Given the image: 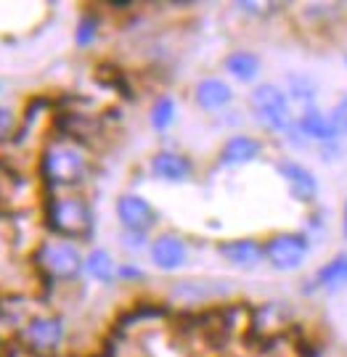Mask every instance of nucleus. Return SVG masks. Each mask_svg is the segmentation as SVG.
Wrapping results in <instances>:
<instances>
[{
    "label": "nucleus",
    "mask_w": 347,
    "mask_h": 357,
    "mask_svg": "<svg viewBox=\"0 0 347 357\" xmlns=\"http://www.w3.org/2000/svg\"><path fill=\"white\" fill-rule=\"evenodd\" d=\"M43 220H45V228L51 230V236L75 243L90 238L96 228L93 206L80 191L48 193L45 206H43Z\"/></svg>",
    "instance_id": "obj_1"
},
{
    "label": "nucleus",
    "mask_w": 347,
    "mask_h": 357,
    "mask_svg": "<svg viewBox=\"0 0 347 357\" xmlns=\"http://www.w3.org/2000/svg\"><path fill=\"white\" fill-rule=\"evenodd\" d=\"M40 178L51 193L77 191L90 178V162L72 141L48 143L40 153Z\"/></svg>",
    "instance_id": "obj_2"
},
{
    "label": "nucleus",
    "mask_w": 347,
    "mask_h": 357,
    "mask_svg": "<svg viewBox=\"0 0 347 357\" xmlns=\"http://www.w3.org/2000/svg\"><path fill=\"white\" fill-rule=\"evenodd\" d=\"M32 262H35L40 275L53 283L77 281L85 273V257H82L77 243L66 241V238H56V236L38 243Z\"/></svg>",
    "instance_id": "obj_3"
},
{
    "label": "nucleus",
    "mask_w": 347,
    "mask_h": 357,
    "mask_svg": "<svg viewBox=\"0 0 347 357\" xmlns=\"http://www.w3.org/2000/svg\"><path fill=\"white\" fill-rule=\"evenodd\" d=\"M249 112L258 119L260 128H265L273 135H289L295 128L297 116L292 114V101L286 90L276 82H260L249 93Z\"/></svg>",
    "instance_id": "obj_4"
},
{
    "label": "nucleus",
    "mask_w": 347,
    "mask_h": 357,
    "mask_svg": "<svg viewBox=\"0 0 347 357\" xmlns=\"http://www.w3.org/2000/svg\"><path fill=\"white\" fill-rule=\"evenodd\" d=\"M66 339V326L61 315H35L16 333L22 352L32 357H53Z\"/></svg>",
    "instance_id": "obj_5"
},
{
    "label": "nucleus",
    "mask_w": 347,
    "mask_h": 357,
    "mask_svg": "<svg viewBox=\"0 0 347 357\" xmlns=\"http://www.w3.org/2000/svg\"><path fill=\"white\" fill-rule=\"evenodd\" d=\"M310 255V238L297 230H283L265 241V262L279 273H292L302 268Z\"/></svg>",
    "instance_id": "obj_6"
},
{
    "label": "nucleus",
    "mask_w": 347,
    "mask_h": 357,
    "mask_svg": "<svg viewBox=\"0 0 347 357\" xmlns=\"http://www.w3.org/2000/svg\"><path fill=\"white\" fill-rule=\"evenodd\" d=\"M115 212L122 230H135V233H152L159 222L156 206L141 196V193H119L115 202Z\"/></svg>",
    "instance_id": "obj_7"
},
{
    "label": "nucleus",
    "mask_w": 347,
    "mask_h": 357,
    "mask_svg": "<svg viewBox=\"0 0 347 357\" xmlns=\"http://www.w3.org/2000/svg\"><path fill=\"white\" fill-rule=\"evenodd\" d=\"M149 259L156 270L162 273H172V270H180L189 259V243L183 236L172 233V230H165V233H156L152 243H149Z\"/></svg>",
    "instance_id": "obj_8"
},
{
    "label": "nucleus",
    "mask_w": 347,
    "mask_h": 357,
    "mask_svg": "<svg viewBox=\"0 0 347 357\" xmlns=\"http://www.w3.org/2000/svg\"><path fill=\"white\" fill-rule=\"evenodd\" d=\"M276 172L286 183L292 199H297L300 204H313L316 202V196H318V178L305 165H300L295 159H279L276 162Z\"/></svg>",
    "instance_id": "obj_9"
},
{
    "label": "nucleus",
    "mask_w": 347,
    "mask_h": 357,
    "mask_svg": "<svg viewBox=\"0 0 347 357\" xmlns=\"http://www.w3.org/2000/svg\"><path fill=\"white\" fill-rule=\"evenodd\" d=\"M149 172L162 183H189L193 178V162L186 153L162 149L149 159Z\"/></svg>",
    "instance_id": "obj_10"
},
{
    "label": "nucleus",
    "mask_w": 347,
    "mask_h": 357,
    "mask_svg": "<svg viewBox=\"0 0 347 357\" xmlns=\"http://www.w3.org/2000/svg\"><path fill=\"white\" fill-rule=\"evenodd\" d=\"M231 291V283L218 278H183L172 283V296L183 305H202L215 296H226Z\"/></svg>",
    "instance_id": "obj_11"
},
{
    "label": "nucleus",
    "mask_w": 347,
    "mask_h": 357,
    "mask_svg": "<svg viewBox=\"0 0 347 357\" xmlns=\"http://www.w3.org/2000/svg\"><path fill=\"white\" fill-rule=\"evenodd\" d=\"M263 156V141L246 132H236L231 138H226L218 151L220 167H242L252 165Z\"/></svg>",
    "instance_id": "obj_12"
},
{
    "label": "nucleus",
    "mask_w": 347,
    "mask_h": 357,
    "mask_svg": "<svg viewBox=\"0 0 347 357\" xmlns=\"http://www.w3.org/2000/svg\"><path fill=\"white\" fill-rule=\"evenodd\" d=\"M218 255L233 265V268H258L260 262L265 259V243L258 241V238H249V236H242V238H228V241L218 243Z\"/></svg>",
    "instance_id": "obj_13"
},
{
    "label": "nucleus",
    "mask_w": 347,
    "mask_h": 357,
    "mask_svg": "<svg viewBox=\"0 0 347 357\" xmlns=\"http://www.w3.org/2000/svg\"><path fill=\"white\" fill-rule=\"evenodd\" d=\"M297 130L305 138H310V141H318V146L321 143L339 141V135H342V130L337 128L334 122H332V116H329V112H323L321 106L300 109V114H297Z\"/></svg>",
    "instance_id": "obj_14"
},
{
    "label": "nucleus",
    "mask_w": 347,
    "mask_h": 357,
    "mask_svg": "<svg viewBox=\"0 0 347 357\" xmlns=\"http://www.w3.org/2000/svg\"><path fill=\"white\" fill-rule=\"evenodd\" d=\"M233 101V88L220 77H205L193 88V103L202 112H223Z\"/></svg>",
    "instance_id": "obj_15"
},
{
    "label": "nucleus",
    "mask_w": 347,
    "mask_h": 357,
    "mask_svg": "<svg viewBox=\"0 0 347 357\" xmlns=\"http://www.w3.org/2000/svg\"><path fill=\"white\" fill-rule=\"evenodd\" d=\"M347 286V252L326 259L316 275L310 278V289H323V291H339Z\"/></svg>",
    "instance_id": "obj_16"
},
{
    "label": "nucleus",
    "mask_w": 347,
    "mask_h": 357,
    "mask_svg": "<svg viewBox=\"0 0 347 357\" xmlns=\"http://www.w3.org/2000/svg\"><path fill=\"white\" fill-rule=\"evenodd\" d=\"M35 318V312L29 310V299L24 294H0V323L8 326L19 333L24 328L27 320Z\"/></svg>",
    "instance_id": "obj_17"
},
{
    "label": "nucleus",
    "mask_w": 347,
    "mask_h": 357,
    "mask_svg": "<svg viewBox=\"0 0 347 357\" xmlns=\"http://www.w3.org/2000/svg\"><path fill=\"white\" fill-rule=\"evenodd\" d=\"M117 265L112 252H106V249H93L85 255V275H88L90 281L101 283V286H109V283L117 281Z\"/></svg>",
    "instance_id": "obj_18"
},
{
    "label": "nucleus",
    "mask_w": 347,
    "mask_h": 357,
    "mask_svg": "<svg viewBox=\"0 0 347 357\" xmlns=\"http://www.w3.org/2000/svg\"><path fill=\"white\" fill-rule=\"evenodd\" d=\"M226 72L233 77V79H239V82H252V79H258L260 75V59L258 53L252 51H233L226 56Z\"/></svg>",
    "instance_id": "obj_19"
},
{
    "label": "nucleus",
    "mask_w": 347,
    "mask_h": 357,
    "mask_svg": "<svg viewBox=\"0 0 347 357\" xmlns=\"http://www.w3.org/2000/svg\"><path fill=\"white\" fill-rule=\"evenodd\" d=\"M286 96H289V101L297 103V106L310 109V106H316L318 88H316V82H313L308 75H289L286 77Z\"/></svg>",
    "instance_id": "obj_20"
},
{
    "label": "nucleus",
    "mask_w": 347,
    "mask_h": 357,
    "mask_svg": "<svg viewBox=\"0 0 347 357\" xmlns=\"http://www.w3.org/2000/svg\"><path fill=\"white\" fill-rule=\"evenodd\" d=\"M175 114H178L175 98H172V96H159V98L152 103V109H149V122H152V128H154L156 132H165V130L172 128Z\"/></svg>",
    "instance_id": "obj_21"
},
{
    "label": "nucleus",
    "mask_w": 347,
    "mask_h": 357,
    "mask_svg": "<svg viewBox=\"0 0 347 357\" xmlns=\"http://www.w3.org/2000/svg\"><path fill=\"white\" fill-rule=\"evenodd\" d=\"M98 32H101V19L96 13H82L77 26H75V43L80 48H88V45L96 43Z\"/></svg>",
    "instance_id": "obj_22"
},
{
    "label": "nucleus",
    "mask_w": 347,
    "mask_h": 357,
    "mask_svg": "<svg viewBox=\"0 0 347 357\" xmlns=\"http://www.w3.org/2000/svg\"><path fill=\"white\" fill-rule=\"evenodd\" d=\"M19 125L22 122H19V116H16L11 106H0V143L13 138V132L19 130Z\"/></svg>",
    "instance_id": "obj_23"
},
{
    "label": "nucleus",
    "mask_w": 347,
    "mask_h": 357,
    "mask_svg": "<svg viewBox=\"0 0 347 357\" xmlns=\"http://www.w3.org/2000/svg\"><path fill=\"white\" fill-rule=\"evenodd\" d=\"M122 243L128 246V252H143V249H149V233H135V230H122Z\"/></svg>",
    "instance_id": "obj_24"
},
{
    "label": "nucleus",
    "mask_w": 347,
    "mask_h": 357,
    "mask_svg": "<svg viewBox=\"0 0 347 357\" xmlns=\"http://www.w3.org/2000/svg\"><path fill=\"white\" fill-rule=\"evenodd\" d=\"M117 278L119 281H143V270L135 265H119L117 268Z\"/></svg>",
    "instance_id": "obj_25"
},
{
    "label": "nucleus",
    "mask_w": 347,
    "mask_h": 357,
    "mask_svg": "<svg viewBox=\"0 0 347 357\" xmlns=\"http://www.w3.org/2000/svg\"><path fill=\"white\" fill-rule=\"evenodd\" d=\"M342 233H345L347 238V199H345V206H342Z\"/></svg>",
    "instance_id": "obj_26"
},
{
    "label": "nucleus",
    "mask_w": 347,
    "mask_h": 357,
    "mask_svg": "<svg viewBox=\"0 0 347 357\" xmlns=\"http://www.w3.org/2000/svg\"><path fill=\"white\" fill-rule=\"evenodd\" d=\"M342 135H347V122H345V128H342Z\"/></svg>",
    "instance_id": "obj_27"
},
{
    "label": "nucleus",
    "mask_w": 347,
    "mask_h": 357,
    "mask_svg": "<svg viewBox=\"0 0 347 357\" xmlns=\"http://www.w3.org/2000/svg\"><path fill=\"white\" fill-rule=\"evenodd\" d=\"M0 93H3V82H0Z\"/></svg>",
    "instance_id": "obj_28"
},
{
    "label": "nucleus",
    "mask_w": 347,
    "mask_h": 357,
    "mask_svg": "<svg viewBox=\"0 0 347 357\" xmlns=\"http://www.w3.org/2000/svg\"><path fill=\"white\" fill-rule=\"evenodd\" d=\"M345 66H347V56H345Z\"/></svg>",
    "instance_id": "obj_29"
}]
</instances>
